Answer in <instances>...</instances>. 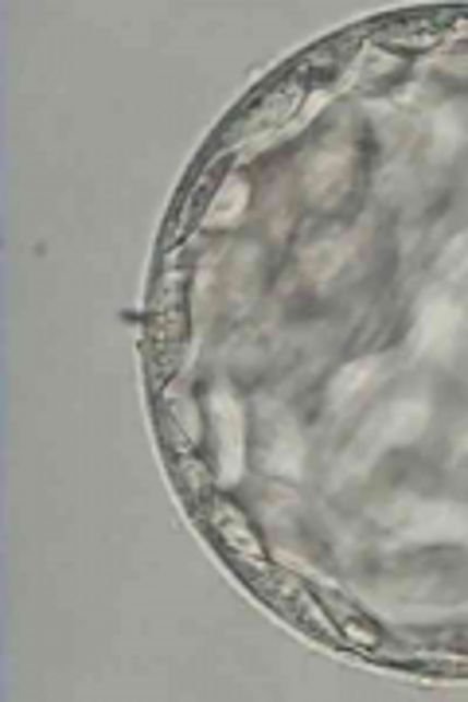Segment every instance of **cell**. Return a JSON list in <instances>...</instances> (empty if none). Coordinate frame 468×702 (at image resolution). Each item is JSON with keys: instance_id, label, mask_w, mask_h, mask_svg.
<instances>
[{"instance_id": "cell-1", "label": "cell", "mask_w": 468, "mask_h": 702, "mask_svg": "<svg viewBox=\"0 0 468 702\" xmlns=\"http://www.w3.org/2000/svg\"><path fill=\"white\" fill-rule=\"evenodd\" d=\"M215 508L219 511L212 515V527L223 547L230 550V558H235V562H250V558H254V562L266 570V550L257 543V531L250 527L247 515H242L239 508H230V503H215Z\"/></svg>"}]
</instances>
